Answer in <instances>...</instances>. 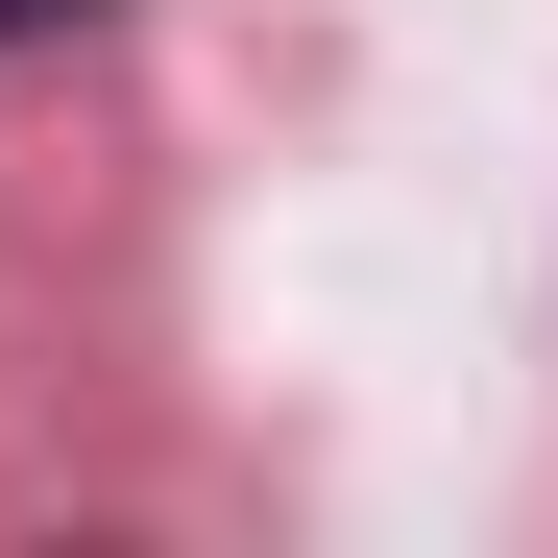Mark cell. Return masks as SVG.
I'll return each instance as SVG.
<instances>
[{
    "mask_svg": "<svg viewBox=\"0 0 558 558\" xmlns=\"http://www.w3.org/2000/svg\"><path fill=\"white\" fill-rule=\"evenodd\" d=\"M49 25H98V0H0V49H49Z\"/></svg>",
    "mask_w": 558,
    "mask_h": 558,
    "instance_id": "obj_1",
    "label": "cell"
}]
</instances>
